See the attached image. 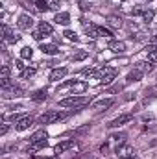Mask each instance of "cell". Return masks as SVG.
Returning <instances> with one entry per match:
<instances>
[{"mask_svg": "<svg viewBox=\"0 0 157 159\" xmlns=\"http://www.w3.org/2000/svg\"><path fill=\"white\" fill-rule=\"evenodd\" d=\"M44 98H46V91L44 89H39V91H35L32 94V100H35V102H43Z\"/></svg>", "mask_w": 157, "mask_h": 159, "instance_id": "obj_23", "label": "cell"}, {"mask_svg": "<svg viewBox=\"0 0 157 159\" xmlns=\"http://www.w3.org/2000/svg\"><path fill=\"white\" fill-rule=\"evenodd\" d=\"M98 34H100V37H111V35H113L109 30H105V28H102V26H98Z\"/></svg>", "mask_w": 157, "mask_h": 159, "instance_id": "obj_35", "label": "cell"}, {"mask_svg": "<svg viewBox=\"0 0 157 159\" xmlns=\"http://www.w3.org/2000/svg\"><path fill=\"white\" fill-rule=\"evenodd\" d=\"M41 50H43V54H46V56H56V54H59V48H57L56 44H41Z\"/></svg>", "mask_w": 157, "mask_h": 159, "instance_id": "obj_13", "label": "cell"}, {"mask_svg": "<svg viewBox=\"0 0 157 159\" xmlns=\"http://www.w3.org/2000/svg\"><path fill=\"white\" fill-rule=\"evenodd\" d=\"M32 24H34V19H32V15H26V13H22V15L19 17V20H17V26H19L20 30H30Z\"/></svg>", "mask_w": 157, "mask_h": 159, "instance_id": "obj_5", "label": "cell"}, {"mask_svg": "<svg viewBox=\"0 0 157 159\" xmlns=\"http://www.w3.org/2000/svg\"><path fill=\"white\" fill-rule=\"evenodd\" d=\"M144 11L146 9H142V7H135L133 9V15H144Z\"/></svg>", "mask_w": 157, "mask_h": 159, "instance_id": "obj_37", "label": "cell"}, {"mask_svg": "<svg viewBox=\"0 0 157 159\" xmlns=\"http://www.w3.org/2000/svg\"><path fill=\"white\" fill-rule=\"evenodd\" d=\"M59 6H61V4H59V2H52V4H50V9H57V7H59Z\"/></svg>", "mask_w": 157, "mask_h": 159, "instance_id": "obj_44", "label": "cell"}, {"mask_svg": "<svg viewBox=\"0 0 157 159\" xmlns=\"http://www.w3.org/2000/svg\"><path fill=\"white\" fill-rule=\"evenodd\" d=\"M43 37H44V35H43V34H41L39 30H37V32H34V39H37V41H41V39H43Z\"/></svg>", "mask_w": 157, "mask_h": 159, "instance_id": "obj_39", "label": "cell"}, {"mask_svg": "<svg viewBox=\"0 0 157 159\" xmlns=\"http://www.w3.org/2000/svg\"><path fill=\"white\" fill-rule=\"evenodd\" d=\"M67 115L65 113H59V111H46V113H43L39 117V122L41 124H52V122H56V120H59V119H65Z\"/></svg>", "mask_w": 157, "mask_h": 159, "instance_id": "obj_2", "label": "cell"}, {"mask_svg": "<svg viewBox=\"0 0 157 159\" xmlns=\"http://www.w3.org/2000/svg\"><path fill=\"white\" fill-rule=\"evenodd\" d=\"M85 104H89L87 96H70V98H65V100L59 102L61 107H81Z\"/></svg>", "mask_w": 157, "mask_h": 159, "instance_id": "obj_1", "label": "cell"}, {"mask_svg": "<svg viewBox=\"0 0 157 159\" xmlns=\"http://www.w3.org/2000/svg\"><path fill=\"white\" fill-rule=\"evenodd\" d=\"M35 9H37V11H48V9H50V4L44 2V0H37V2H35Z\"/></svg>", "mask_w": 157, "mask_h": 159, "instance_id": "obj_25", "label": "cell"}, {"mask_svg": "<svg viewBox=\"0 0 157 159\" xmlns=\"http://www.w3.org/2000/svg\"><path fill=\"white\" fill-rule=\"evenodd\" d=\"M109 139L115 141L117 144H124V141H126V133H124V131H120V133H113Z\"/></svg>", "mask_w": 157, "mask_h": 159, "instance_id": "obj_22", "label": "cell"}, {"mask_svg": "<svg viewBox=\"0 0 157 159\" xmlns=\"http://www.w3.org/2000/svg\"><path fill=\"white\" fill-rule=\"evenodd\" d=\"M122 89H124V85H120V83H118V85H113V87H111L107 93H109V94H115V93H120Z\"/></svg>", "mask_w": 157, "mask_h": 159, "instance_id": "obj_36", "label": "cell"}, {"mask_svg": "<svg viewBox=\"0 0 157 159\" xmlns=\"http://www.w3.org/2000/svg\"><path fill=\"white\" fill-rule=\"evenodd\" d=\"M113 70H115V69H111V67H102V69H100L98 72H94V74H96V78L98 80H104L109 72H113Z\"/></svg>", "mask_w": 157, "mask_h": 159, "instance_id": "obj_21", "label": "cell"}, {"mask_svg": "<svg viewBox=\"0 0 157 159\" xmlns=\"http://www.w3.org/2000/svg\"><path fill=\"white\" fill-rule=\"evenodd\" d=\"M76 81H67V83H63V85H59V89H67V87H72Z\"/></svg>", "mask_w": 157, "mask_h": 159, "instance_id": "obj_38", "label": "cell"}, {"mask_svg": "<svg viewBox=\"0 0 157 159\" xmlns=\"http://www.w3.org/2000/svg\"><path fill=\"white\" fill-rule=\"evenodd\" d=\"M67 72H69V70H67L65 67H61V69H54V70L50 72V81H59L61 78H65Z\"/></svg>", "mask_w": 157, "mask_h": 159, "instance_id": "obj_11", "label": "cell"}, {"mask_svg": "<svg viewBox=\"0 0 157 159\" xmlns=\"http://www.w3.org/2000/svg\"><path fill=\"white\" fill-rule=\"evenodd\" d=\"M32 124H34V119H32V117H20V119L15 122V128H17L19 131H24V129H28Z\"/></svg>", "mask_w": 157, "mask_h": 159, "instance_id": "obj_8", "label": "cell"}, {"mask_svg": "<svg viewBox=\"0 0 157 159\" xmlns=\"http://www.w3.org/2000/svg\"><path fill=\"white\" fill-rule=\"evenodd\" d=\"M142 20H144L146 24H150V22L154 20V11H152V9H146L144 15H142Z\"/></svg>", "mask_w": 157, "mask_h": 159, "instance_id": "obj_28", "label": "cell"}, {"mask_svg": "<svg viewBox=\"0 0 157 159\" xmlns=\"http://www.w3.org/2000/svg\"><path fill=\"white\" fill-rule=\"evenodd\" d=\"M43 159H59V157H56V156H54V157H43Z\"/></svg>", "mask_w": 157, "mask_h": 159, "instance_id": "obj_47", "label": "cell"}, {"mask_svg": "<svg viewBox=\"0 0 157 159\" xmlns=\"http://www.w3.org/2000/svg\"><path fill=\"white\" fill-rule=\"evenodd\" d=\"M7 129H9V128H7V124H4V126H2V129H0V135H6V133H7Z\"/></svg>", "mask_w": 157, "mask_h": 159, "instance_id": "obj_43", "label": "cell"}, {"mask_svg": "<svg viewBox=\"0 0 157 159\" xmlns=\"http://www.w3.org/2000/svg\"><path fill=\"white\" fill-rule=\"evenodd\" d=\"M34 74H35V69H34V67H32V69H24V70H22V78H24V80L32 78Z\"/></svg>", "mask_w": 157, "mask_h": 159, "instance_id": "obj_34", "label": "cell"}, {"mask_svg": "<svg viewBox=\"0 0 157 159\" xmlns=\"http://www.w3.org/2000/svg\"><path fill=\"white\" fill-rule=\"evenodd\" d=\"M9 67L7 65H2V69H0V78H9Z\"/></svg>", "mask_w": 157, "mask_h": 159, "instance_id": "obj_33", "label": "cell"}, {"mask_svg": "<svg viewBox=\"0 0 157 159\" xmlns=\"http://www.w3.org/2000/svg\"><path fill=\"white\" fill-rule=\"evenodd\" d=\"M78 159H94L92 156H89V154H85V156H79Z\"/></svg>", "mask_w": 157, "mask_h": 159, "instance_id": "obj_45", "label": "cell"}, {"mask_svg": "<svg viewBox=\"0 0 157 159\" xmlns=\"http://www.w3.org/2000/svg\"><path fill=\"white\" fill-rule=\"evenodd\" d=\"M46 144H48V141L44 139V141H37V143H32L30 146H28V154H35V152H39L43 148H46Z\"/></svg>", "mask_w": 157, "mask_h": 159, "instance_id": "obj_12", "label": "cell"}, {"mask_svg": "<svg viewBox=\"0 0 157 159\" xmlns=\"http://www.w3.org/2000/svg\"><path fill=\"white\" fill-rule=\"evenodd\" d=\"M87 56H89V52H87V50H81V52H78L72 59H74V61H81V59H85Z\"/></svg>", "mask_w": 157, "mask_h": 159, "instance_id": "obj_32", "label": "cell"}, {"mask_svg": "<svg viewBox=\"0 0 157 159\" xmlns=\"http://www.w3.org/2000/svg\"><path fill=\"white\" fill-rule=\"evenodd\" d=\"M81 74H85V76H89V74H94V69H85Z\"/></svg>", "mask_w": 157, "mask_h": 159, "instance_id": "obj_42", "label": "cell"}, {"mask_svg": "<svg viewBox=\"0 0 157 159\" xmlns=\"http://www.w3.org/2000/svg\"><path fill=\"white\" fill-rule=\"evenodd\" d=\"M133 119L131 117V113H124V115H118L117 119H113L109 124H107V128H118V126H124L126 122H129V120Z\"/></svg>", "mask_w": 157, "mask_h": 159, "instance_id": "obj_4", "label": "cell"}, {"mask_svg": "<svg viewBox=\"0 0 157 159\" xmlns=\"http://www.w3.org/2000/svg\"><path fill=\"white\" fill-rule=\"evenodd\" d=\"M63 35H65V37H67V39H69V41H74V43L78 41V35H76V34H74L72 30H67V32H65Z\"/></svg>", "mask_w": 157, "mask_h": 159, "instance_id": "obj_31", "label": "cell"}, {"mask_svg": "<svg viewBox=\"0 0 157 159\" xmlns=\"http://www.w3.org/2000/svg\"><path fill=\"white\" fill-rule=\"evenodd\" d=\"M2 34H4L2 37H4V41H6V43H19V41H20V35L11 34V32H9V28H7L6 24H2Z\"/></svg>", "mask_w": 157, "mask_h": 159, "instance_id": "obj_9", "label": "cell"}, {"mask_svg": "<svg viewBox=\"0 0 157 159\" xmlns=\"http://www.w3.org/2000/svg\"><path fill=\"white\" fill-rule=\"evenodd\" d=\"M117 156L122 159H131L135 156V148L131 144H118L117 146Z\"/></svg>", "mask_w": 157, "mask_h": 159, "instance_id": "obj_3", "label": "cell"}, {"mask_svg": "<svg viewBox=\"0 0 157 159\" xmlns=\"http://www.w3.org/2000/svg\"><path fill=\"white\" fill-rule=\"evenodd\" d=\"M6 100H9V98H19V96H24V91L20 89V87H9V89H4V94H2Z\"/></svg>", "mask_w": 157, "mask_h": 159, "instance_id": "obj_6", "label": "cell"}, {"mask_svg": "<svg viewBox=\"0 0 157 159\" xmlns=\"http://www.w3.org/2000/svg\"><path fill=\"white\" fill-rule=\"evenodd\" d=\"M109 48H111L115 54H122V52L126 50V43H122V41H111V43H109Z\"/></svg>", "mask_w": 157, "mask_h": 159, "instance_id": "obj_14", "label": "cell"}, {"mask_svg": "<svg viewBox=\"0 0 157 159\" xmlns=\"http://www.w3.org/2000/svg\"><path fill=\"white\" fill-rule=\"evenodd\" d=\"M39 32L43 35H50L52 34V26L48 22H39Z\"/></svg>", "mask_w": 157, "mask_h": 159, "instance_id": "obj_24", "label": "cell"}, {"mask_svg": "<svg viewBox=\"0 0 157 159\" xmlns=\"http://www.w3.org/2000/svg\"><path fill=\"white\" fill-rule=\"evenodd\" d=\"M115 76H117V70H113V72H109L105 78L102 80V85H107V83H111L113 80H115Z\"/></svg>", "mask_w": 157, "mask_h": 159, "instance_id": "obj_29", "label": "cell"}, {"mask_svg": "<svg viewBox=\"0 0 157 159\" xmlns=\"http://www.w3.org/2000/svg\"><path fill=\"white\" fill-rule=\"evenodd\" d=\"M79 9H81V11H87V9H89V4H87V2H81V4H79Z\"/></svg>", "mask_w": 157, "mask_h": 159, "instance_id": "obj_40", "label": "cell"}, {"mask_svg": "<svg viewBox=\"0 0 157 159\" xmlns=\"http://www.w3.org/2000/svg\"><path fill=\"white\" fill-rule=\"evenodd\" d=\"M15 67H17V69H20V70H24V65H22V61H20V59H17V61H15Z\"/></svg>", "mask_w": 157, "mask_h": 159, "instance_id": "obj_41", "label": "cell"}, {"mask_svg": "<svg viewBox=\"0 0 157 159\" xmlns=\"http://www.w3.org/2000/svg\"><path fill=\"white\" fill-rule=\"evenodd\" d=\"M44 139H48L46 131H44V129H39V131H35V133L30 137V143H37V141H44Z\"/></svg>", "mask_w": 157, "mask_h": 159, "instance_id": "obj_17", "label": "cell"}, {"mask_svg": "<svg viewBox=\"0 0 157 159\" xmlns=\"http://www.w3.org/2000/svg\"><path fill=\"white\" fill-rule=\"evenodd\" d=\"M152 43H154V48H157V35L154 37V39H152Z\"/></svg>", "mask_w": 157, "mask_h": 159, "instance_id": "obj_46", "label": "cell"}, {"mask_svg": "<svg viewBox=\"0 0 157 159\" xmlns=\"http://www.w3.org/2000/svg\"><path fill=\"white\" fill-rule=\"evenodd\" d=\"M144 94H146V96H152V98H157V85H154V87H148V89L144 91Z\"/></svg>", "mask_w": 157, "mask_h": 159, "instance_id": "obj_30", "label": "cell"}, {"mask_svg": "<svg viewBox=\"0 0 157 159\" xmlns=\"http://www.w3.org/2000/svg\"><path fill=\"white\" fill-rule=\"evenodd\" d=\"M148 61L150 63H157V48H154V46L148 48Z\"/></svg>", "mask_w": 157, "mask_h": 159, "instance_id": "obj_26", "label": "cell"}, {"mask_svg": "<svg viewBox=\"0 0 157 159\" xmlns=\"http://www.w3.org/2000/svg\"><path fill=\"white\" fill-rule=\"evenodd\" d=\"M135 69H139L141 72H150L152 69H154V65L150 63V61H141V63H137V67Z\"/></svg>", "mask_w": 157, "mask_h": 159, "instance_id": "obj_18", "label": "cell"}, {"mask_svg": "<svg viewBox=\"0 0 157 159\" xmlns=\"http://www.w3.org/2000/svg\"><path fill=\"white\" fill-rule=\"evenodd\" d=\"M32 56H34V50H32L30 46H24V48L20 50V57H24V59H32Z\"/></svg>", "mask_w": 157, "mask_h": 159, "instance_id": "obj_27", "label": "cell"}, {"mask_svg": "<svg viewBox=\"0 0 157 159\" xmlns=\"http://www.w3.org/2000/svg\"><path fill=\"white\" fill-rule=\"evenodd\" d=\"M107 22H109V26H113V28H120V26H122V19L117 17V15H109V17H107Z\"/></svg>", "mask_w": 157, "mask_h": 159, "instance_id": "obj_19", "label": "cell"}, {"mask_svg": "<svg viewBox=\"0 0 157 159\" xmlns=\"http://www.w3.org/2000/svg\"><path fill=\"white\" fill-rule=\"evenodd\" d=\"M142 74H144V72H141L139 69H133V70L128 74V78H126V80H128V83H133V81H141V80H142Z\"/></svg>", "mask_w": 157, "mask_h": 159, "instance_id": "obj_15", "label": "cell"}, {"mask_svg": "<svg viewBox=\"0 0 157 159\" xmlns=\"http://www.w3.org/2000/svg\"><path fill=\"white\" fill-rule=\"evenodd\" d=\"M131 159H135V157H131Z\"/></svg>", "mask_w": 157, "mask_h": 159, "instance_id": "obj_48", "label": "cell"}, {"mask_svg": "<svg viewBox=\"0 0 157 159\" xmlns=\"http://www.w3.org/2000/svg\"><path fill=\"white\" fill-rule=\"evenodd\" d=\"M54 20H56V22H57V24H63V26H67V24H69V22H70V15H69V13H65V11H63V13H57V15H56V19H54Z\"/></svg>", "mask_w": 157, "mask_h": 159, "instance_id": "obj_16", "label": "cell"}, {"mask_svg": "<svg viewBox=\"0 0 157 159\" xmlns=\"http://www.w3.org/2000/svg\"><path fill=\"white\" fill-rule=\"evenodd\" d=\"M113 106V98H105V100H98V102H94L92 106H91V109H94V111H105L107 107H111Z\"/></svg>", "mask_w": 157, "mask_h": 159, "instance_id": "obj_7", "label": "cell"}, {"mask_svg": "<svg viewBox=\"0 0 157 159\" xmlns=\"http://www.w3.org/2000/svg\"><path fill=\"white\" fill-rule=\"evenodd\" d=\"M74 141H63V143H59V144H56V148H54V152L56 154H63V152H67V150H70V148H74Z\"/></svg>", "mask_w": 157, "mask_h": 159, "instance_id": "obj_10", "label": "cell"}, {"mask_svg": "<svg viewBox=\"0 0 157 159\" xmlns=\"http://www.w3.org/2000/svg\"><path fill=\"white\" fill-rule=\"evenodd\" d=\"M85 89H87V83H85V81H78V83L72 85V94H79V93H83Z\"/></svg>", "mask_w": 157, "mask_h": 159, "instance_id": "obj_20", "label": "cell"}]
</instances>
